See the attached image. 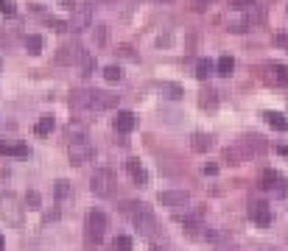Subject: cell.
<instances>
[{"label":"cell","mask_w":288,"mask_h":251,"mask_svg":"<svg viewBox=\"0 0 288 251\" xmlns=\"http://www.w3.org/2000/svg\"><path fill=\"white\" fill-rule=\"evenodd\" d=\"M104 39H107V28H104V25H98V31H95V42L101 45Z\"/></svg>","instance_id":"cell-34"},{"label":"cell","mask_w":288,"mask_h":251,"mask_svg":"<svg viewBox=\"0 0 288 251\" xmlns=\"http://www.w3.org/2000/svg\"><path fill=\"white\" fill-rule=\"evenodd\" d=\"M104 78H107L109 84H118L120 78H123V73H120V67H115V65H109L107 70H104Z\"/></svg>","instance_id":"cell-23"},{"label":"cell","mask_w":288,"mask_h":251,"mask_svg":"<svg viewBox=\"0 0 288 251\" xmlns=\"http://www.w3.org/2000/svg\"><path fill=\"white\" fill-rule=\"evenodd\" d=\"M232 70H235V59H232V56H221V59L216 61V73H218V76H232Z\"/></svg>","instance_id":"cell-18"},{"label":"cell","mask_w":288,"mask_h":251,"mask_svg":"<svg viewBox=\"0 0 288 251\" xmlns=\"http://www.w3.org/2000/svg\"><path fill=\"white\" fill-rule=\"evenodd\" d=\"M31 151H28V145L25 143H17V145H12V156H28Z\"/></svg>","instance_id":"cell-30"},{"label":"cell","mask_w":288,"mask_h":251,"mask_svg":"<svg viewBox=\"0 0 288 251\" xmlns=\"http://www.w3.org/2000/svg\"><path fill=\"white\" fill-rule=\"evenodd\" d=\"M78 53H81V48H78V45H62L59 53H56V61H59V65H76Z\"/></svg>","instance_id":"cell-10"},{"label":"cell","mask_w":288,"mask_h":251,"mask_svg":"<svg viewBox=\"0 0 288 251\" xmlns=\"http://www.w3.org/2000/svg\"><path fill=\"white\" fill-rule=\"evenodd\" d=\"M204 173H207V176H216V173H218V165H213V162H210V165H204Z\"/></svg>","instance_id":"cell-35"},{"label":"cell","mask_w":288,"mask_h":251,"mask_svg":"<svg viewBox=\"0 0 288 251\" xmlns=\"http://www.w3.org/2000/svg\"><path fill=\"white\" fill-rule=\"evenodd\" d=\"M0 251H6V240H3V234H0Z\"/></svg>","instance_id":"cell-38"},{"label":"cell","mask_w":288,"mask_h":251,"mask_svg":"<svg viewBox=\"0 0 288 251\" xmlns=\"http://www.w3.org/2000/svg\"><path fill=\"white\" fill-rule=\"evenodd\" d=\"M263 117H266V123H269L271 129H277V132H288V120H285V114H280V112H266Z\"/></svg>","instance_id":"cell-16"},{"label":"cell","mask_w":288,"mask_h":251,"mask_svg":"<svg viewBox=\"0 0 288 251\" xmlns=\"http://www.w3.org/2000/svg\"><path fill=\"white\" fill-rule=\"evenodd\" d=\"M274 42L280 45V48H288V36H282V34H277V36H274Z\"/></svg>","instance_id":"cell-36"},{"label":"cell","mask_w":288,"mask_h":251,"mask_svg":"<svg viewBox=\"0 0 288 251\" xmlns=\"http://www.w3.org/2000/svg\"><path fill=\"white\" fill-rule=\"evenodd\" d=\"M157 201H160L162 207L182 209V207H187V204H190V193H187V190H165V193H160V198H157Z\"/></svg>","instance_id":"cell-5"},{"label":"cell","mask_w":288,"mask_h":251,"mask_svg":"<svg viewBox=\"0 0 288 251\" xmlns=\"http://www.w3.org/2000/svg\"><path fill=\"white\" fill-rule=\"evenodd\" d=\"M115 173L109 170V167H98L95 173H92V179H90V190L95 193V196H101V198H107V196H112V190H115Z\"/></svg>","instance_id":"cell-1"},{"label":"cell","mask_w":288,"mask_h":251,"mask_svg":"<svg viewBox=\"0 0 288 251\" xmlns=\"http://www.w3.org/2000/svg\"><path fill=\"white\" fill-rule=\"evenodd\" d=\"M238 145L244 148L246 159H252V156H260V154L266 151L263 137H258V134H252V137H241V140H238Z\"/></svg>","instance_id":"cell-7"},{"label":"cell","mask_w":288,"mask_h":251,"mask_svg":"<svg viewBox=\"0 0 288 251\" xmlns=\"http://www.w3.org/2000/svg\"><path fill=\"white\" fill-rule=\"evenodd\" d=\"M160 90H162V92H168L165 98H179V95H182V90L176 87V84H160Z\"/></svg>","instance_id":"cell-28"},{"label":"cell","mask_w":288,"mask_h":251,"mask_svg":"<svg viewBox=\"0 0 288 251\" xmlns=\"http://www.w3.org/2000/svg\"><path fill=\"white\" fill-rule=\"evenodd\" d=\"M126 170H129V173H132V179L137 181L140 187H143L146 181H149V173H146V170H143V165H140V159H126Z\"/></svg>","instance_id":"cell-14"},{"label":"cell","mask_w":288,"mask_h":251,"mask_svg":"<svg viewBox=\"0 0 288 251\" xmlns=\"http://www.w3.org/2000/svg\"><path fill=\"white\" fill-rule=\"evenodd\" d=\"M0 12L12 17V14H14V0H0Z\"/></svg>","instance_id":"cell-31"},{"label":"cell","mask_w":288,"mask_h":251,"mask_svg":"<svg viewBox=\"0 0 288 251\" xmlns=\"http://www.w3.org/2000/svg\"><path fill=\"white\" fill-rule=\"evenodd\" d=\"M112 251H132V237L129 234H118L112 240Z\"/></svg>","instance_id":"cell-22"},{"label":"cell","mask_w":288,"mask_h":251,"mask_svg":"<svg viewBox=\"0 0 288 251\" xmlns=\"http://www.w3.org/2000/svg\"><path fill=\"white\" fill-rule=\"evenodd\" d=\"M34 132L39 134V137H48V134L54 132V117H51V114H42V117L36 120V126H34Z\"/></svg>","instance_id":"cell-17"},{"label":"cell","mask_w":288,"mask_h":251,"mask_svg":"<svg viewBox=\"0 0 288 251\" xmlns=\"http://www.w3.org/2000/svg\"><path fill=\"white\" fill-rule=\"evenodd\" d=\"M0 212H3V218H6L9 223L23 221V207L17 204V196H14V193H6V196L0 198Z\"/></svg>","instance_id":"cell-3"},{"label":"cell","mask_w":288,"mask_h":251,"mask_svg":"<svg viewBox=\"0 0 288 251\" xmlns=\"http://www.w3.org/2000/svg\"><path fill=\"white\" fill-rule=\"evenodd\" d=\"M39 201H42V198H39V193H36V190L25 193V207H28V209H39Z\"/></svg>","instance_id":"cell-25"},{"label":"cell","mask_w":288,"mask_h":251,"mask_svg":"<svg viewBox=\"0 0 288 251\" xmlns=\"http://www.w3.org/2000/svg\"><path fill=\"white\" fill-rule=\"evenodd\" d=\"M154 3H171V0H154Z\"/></svg>","instance_id":"cell-39"},{"label":"cell","mask_w":288,"mask_h":251,"mask_svg":"<svg viewBox=\"0 0 288 251\" xmlns=\"http://www.w3.org/2000/svg\"><path fill=\"white\" fill-rule=\"evenodd\" d=\"M73 109H92V90H76L70 95Z\"/></svg>","instance_id":"cell-11"},{"label":"cell","mask_w":288,"mask_h":251,"mask_svg":"<svg viewBox=\"0 0 288 251\" xmlns=\"http://www.w3.org/2000/svg\"><path fill=\"white\" fill-rule=\"evenodd\" d=\"M54 190H56V198H59V201H65V198L70 196V181L59 179V181H56V187H54Z\"/></svg>","instance_id":"cell-24"},{"label":"cell","mask_w":288,"mask_h":251,"mask_svg":"<svg viewBox=\"0 0 288 251\" xmlns=\"http://www.w3.org/2000/svg\"><path fill=\"white\" fill-rule=\"evenodd\" d=\"M112 106H118V95L104 92V90H92V109L104 112V109H112Z\"/></svg>","instance_id":"cell-9"},{"label":"cell","mask_w":288,"mask_h":251,"mask_svg":"<svg viewBox=\"0 0 288 251\" xmlns=\"http://www.w3.org/2000/svg\"><path fill=\"white\" fill-rule=\"evenodd\" d=\"M199 103H202V106H216V92H213V90L202 92V98H199Z\"/></svg>","instance_id":"cell-29"},{"label":"cell","mask_w":288,"mask_h":251,"mask_svg":"<svg viewBox=\"0 0 288 251\" xmlns=\"http://www.w3.org/2000/svg\"><path fill=\"white\" fill-rule=\"evenodd\" d=\"M104 232H107V215L92 209L90 215H87V237L90 240H101Z\"/></svg>","instance_id":"cell-6"},{"label":"cell","mask_w":288,"mask_h":251,"mask_svg":"<svg viewBox=\"0 0 288 251\" xmlns=\"http://www.w3.org/2000/svg\"><path fill=\"white\" fill-rule=\"evenodd\" d=\"M25 48H28L31 56L42 53V36H39V34H28V36H25Z\"/></svg>","instance_id":"cell-20"},{"label":"cell","mask_w":288,"mask_h":251,"mask_svg":"<svg viewBox=\"0 0 288 251\" xmlns=\"http://www.w3.org/2000/svg\"><path fill=\"white\" fill-rule=\"evenodd\" d=\"M67 154H70V165H84V162H90L92 156H95V148H92L90 140L84 137V140H73Z\"/></svg>","instance_id":"cell-2"},{"label":"cell","mask_w":288,"mask_h":251,"mask_svg":"<svg viewBox=\"0 0 288 251\" xmlns=\"http://www.w3.org/2000/svg\"><path fill=\"white\" fill-rule=\"evenodd\" d=\"M213 70H216V65H213L210 59H202V61L196 65V78H202V81H204V78L213 76Z\"/></svg>","instance_id":"cell-21"},{"label":"cell","mask_w":288,"mask_h":251,"mask_svg":"<svg viewBox=\"0 0 288 251\" xmlns=\"http://www.w3.org/2000/svg\"><path fill=\"white\" fill-rule=\"evenodd\" d=\"M90 23H92V9L87 6V3H76L67 28H70V31H84V28H90Z\"/></svg>","instance_id":"cell-4"},{"label":"cell","mask_w":288,"mask_h":251,"mask_svg":"<svg viewBox=\"0 0 288 251\" xmlns=\"http://www.w3.org/2000/svg\"><path fill=\"white\" fill-rule=\"evenodd\" d=\"M274 81L277 84H288V67L285 65H274Z\"/></svg>","instance_id":"cell-27"},{"label":"cell","mask_w":288,"mask_h":251,"mask_svg":"<svg viewBox=\"0 0 288 251\" xmlns=\"http://www.w3.org/2000/svg\"><path fill=\"white\" fill-rule=\"evenodd\" d=\"M48 25H51V28H54V31H67V23H62V20H48Z\"/></svg>","instance_id":"cell-32"},{"label":"cell","mask_w":288,"mask_h":251,"mask_svg":"<svg viewBox=\"0 0 288 251\" xmlns=\"http://www.w3.org/2000/svg\"><path fill=\"white\" fill-rule=\"evenodd\" d=\"M76 67L81 70V76H92V70H95V56L90 53V50H84L81 48V53H78V61H76Z\"/></svg>","instance_id":"cell-13"},{"label":"cell","mask_w":288,"mask_h":251,"mask_svg":"<svg viewBox=\"0 0 288 251\" xmlns=\"http://www.w3.org/2000/svg\"><path fill=\"white\" fill-rule=\"evenodd\" d=\"M193 151H199V154H202V151H210L213 148V137H207V134H193Z\"/></svg>","instance_id":"cell-19"},{"label":"cell","mask_w":288,"mask_h":251,"mask_svg":"<svg viewBox=\"0 0 288 251\" xmlns=\"http://www.w3.org/2000/svg\"><path fill=\"white\" fill-rule=\"evenodd\" d=\"M249 218H252L258 226H271V209H269V204L255 201L252 207H249Z\"/></svg>","instance_id":"cell-8"},{"label":"cell","mask_w":288,"mask_h":251,"mask_svg":"<svg viewBox=\"0 0 288 251\" xmlns=\"http://www.w3.org/2000/svg\"><path fill=\"white\" fill-rule=\"evenodd\" d=\"M213 0H193V6H196V12H204V9L210 6Z\"/></svg>","instance_id":"cell-33"},{"label":"cell","mask_w":288,"mask_h":251,"mask_svg":"<svg viewBox=\"0 0 288 251\" xmlns=\"http://www.w3.org/2000/svg\"><path fill=\"white\" fill-rule=\"evenodd\" d=\"M134 123H137V120H134L132 112H118L115 114V132H120V134H129L134 129Z\"/></svg>","instance_id":"cell-12"},{"label":"cell","mask_w":288,"mask_h":251,"mask_svg":"<svg viewBox=\"0 0 288 251\" xmlns=\"http://www.w3.org/2000/svg\"><path fill=\"white\" fill-rule=\"evenodd\" d=\"M229 9H235V12H246V9L255 6V0H227Z\"/></svg>","instance_id":"cell-26"},{"label":"cell","mask_w":288,"mask_h":251,"mask_svg":"<svg viewBox=\"0 0 288 251\" xmlns=\"http://www.w3.org/2000/svg\"><path fill=\"white\" fill-rule=\"evenodd\" d=\"M0 154H12V145L3 143V140H0Z\"/></svg>","instance_id":"cell-37"},{"label":"cell","mask_w":288,"mask_h":251,"mask_svg":"<svg viewBox=\"0 0 288 251\" xmlns=\"http://www.w3.org/2000/svg\"><path fill=\"white\" fill-rule=\"evenodd\" d=\"M260 181H263V184H260V187H263V190H271V193H274L277 187L282 184V176L277 173V170H263V176H260Z\"/></svg>","instance_id":"cell-15"}]
</instances>
